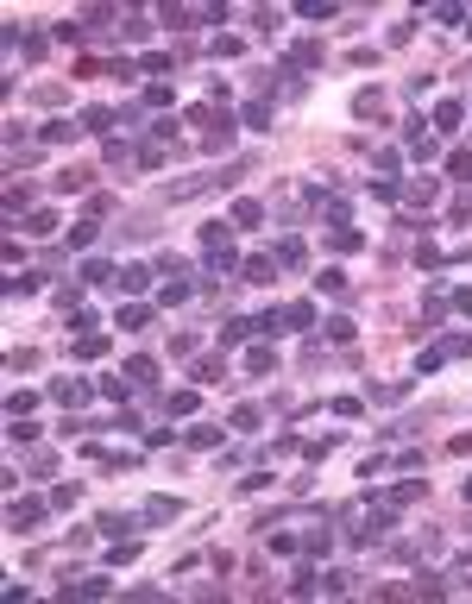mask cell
Returning a JSON list of instances; mask_svg holds the SVG:
<instances>
[{
    "label": "cell",
    "mask_w": 472,
    "mask_h": 604,
    "mask_svg": "<svg viewBox=\"0 0 472 604\" xmlns=\"http://www.w3.org/2000/svg\"><path fill=\"white\" fill-rule=\"evenodd\" d=\"M164 410H170V416H195L202 397H195V390H177V397H164Z\"/></svg>",
    "instance_id": "3"
},
{
    "label": "cell",
    "mask_w": 472,
    "mask_h": 604,
    "mask_svg": "<svg viewBox=\"0 0 472 604\" xmlns=\"http://www.w3.org/2000/svg\"><path fill=\"white\" fill-rule=\"evenodd\" d=\"M189 447H221V428H189Z\"/></svg>",
    "instance_id": "9"
},
{
    "label": "cell",
    "mask_w": 472,
    "mask_h": 604,
    "mask_svg": "<svg viewBox=\"0 0 472 604\" xmlns=\"http://www.w3.org/2000/svg\"><path fill=\"white\" fill-rule=\"evenodd\" d=\"M278 265H302V239H283V246H278Z\"/></svg>",
    "instance_id": "10"
},
{
    "label": "cell",
    "mask_w": 472,
    "mask_h": 604,
    "mask_svg": "<svg viewBox=\"0 0 472 604\" xmlns=\"http://www.w3.org/2000/svg\"><path fill=\"white\" fill-rule=\"evenodd\" d=\"M151 322V309H145V302H133V309H120V327H145Z\"/></svg>",
    "instance_id": "8"
},
{
    "label": "cell",
    "mask_w": 472,
    "mask_h": 604,
    "mask_svg": "<svg viewBox=\"0 0 472 604\" xmlns=\"http://www.w3.org/2000/svg\"><path fill=\"white\" fill-rule=\"evenodd\" d=\"M126 372L139 378V384H151V378H158V366H151V359H126Z\"/></svg>",
    "instance_id": "12"
},
{
    "label": "cell",
    "mask_w": 472,
    "mask_h": 604,
    "mask_svg": "<svg viewBox=\"0 0 472 604\" xmlns=\"http://www.w3.org/2000/svg\"><path fill=\"white\" fill-rule=\"evenodd\" d=\"M6 410H13V416H32V410H38V390H13Z\"/></svg>",
    "instance_id": "6"
},
{
    "label": "cell",
    "mask_w": 472,
    "mask_h": 604,
    "mask_svg": "<svg viewBox=\"0 0 472 604\" xmlns=\"http://www.w3.org/2000/svg\"><path fill=\"white\" fill-rule=\"evenodd\" d=\"M460 120H466V107H460V101H434V126H441V133H454Z\"/></svg>",
    "instance_id": "2"
},
{
    "label": "cell",
    "mask_w": 472,
    "mask_h": 604,
    "mask_svg": "<svg viewBox=\"0 0 472 604\" xmlns=\"http://www.w3.org/2000/svg\"><path fill=\"white\" fill-rule=\"evenodd\" d=\"M139 554H145L139 542H126V548H107V554H101V560H107V566H133V560H139Z\"/></svg>",
    "instance_id": "5"
},
{
    "label": "cell",
    "mask_w": 472,
    "mask_h": 604,
    "mask_svg": "<svg viewBox=\"0 0 472 604\" xmlns=\"http://www.w3.org/2000/svg\"><path fill=\"white\" fill-rule=\"evenodd\" d=\"M26 227H32V233H50V227H57V208H38V214H32Z\"/></svg>",
    "instance_id": "11"
},
{
    "label": "cell",
    "mask_w": 472,
    "mask_h": 604,
    "mask_svg": "<svg viewBox=\"0 0 472 604\" xmlns=\"http://www.w3.org/2000/svg\"><path fill=\"white\" fill-rule=\"evenodd\" d=\"M177 510H183L177 498H151V504H145V522H170Z\"/></svg>",
    "instance_id": "4"
},
{
    "label": "cell",
    "mask_w": 472,
    "mask_h": 604,
    "mask_svg": "<svg viewBox=\"0 0 472 604\" xmlns=\"http://www.w3.org/2000/svg\"><path fill=\"white\" fill-rule=\"evenodd\" d=\"M38 516H45V504H38V498H19V504L6 510V522H13V529H32Z\"/></svg>",
    "instance_id": "1"
},
{
    "label": "cell",
    "mask_w": 472,
    "mask_h": 604,
    "mask_svg": "<svg viewBox=\"0 0 472 604\" xmlns=\"http://www.w3.org/2000/svg\"><path fill=\"white\" fill-rule=\"evenodd\" d=\"M447 302H454V309H460V315H472V290H454V296H447Z\"/></svg>",
    "instance_id": "13"
},
{
    "label": "cell",
    "mask_w": 472,
    "mask_h": 604,
    "mask_svg": "<svg viewBox=\"0 0 472 604\" xmlns=\"http://www.w3.org/2000/svg\"><path fill=\"white\" fill-rule=\"evenodd\" d=\"M234 221H239V227H258V221H265V208H258V202H239Z\"/></svg>",
    "instance_id": "7"
},
{
    "label": "cell",
    "mask_w": 472,
    "mask_h": 604,
    "mask_svg": "<svg viewBox=\"0 0 472 604\" xmlns=\"http://www.w3.org/2000/svg\"><path fill=\"white\" fill-rule=\"evenodd\" d=\"M466 504H472V478H466Z\"/></svg>",
    "instance_id": "14"
}]
</instances>
